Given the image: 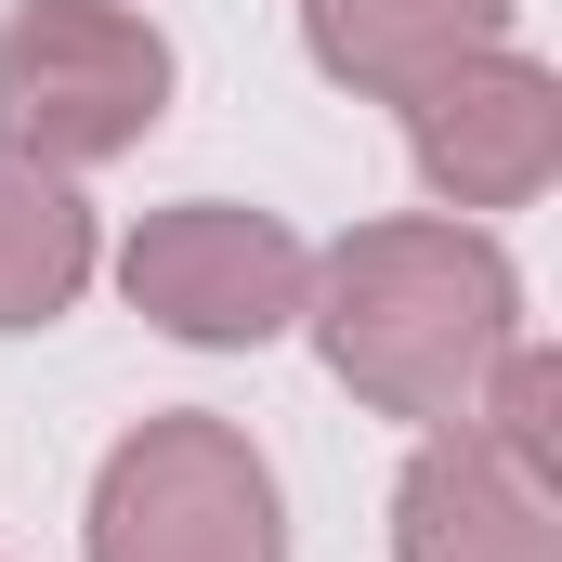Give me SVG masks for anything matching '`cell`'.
I'll list each match as a JSON object with an SVG mask.
<instances>
[{
    "mask_svg": "<svg viewBox=\"0 0 562 562\" xmlns=\"http://www.w3.org/2000/svg\"><path fill=\"white\" fill-rule=\"evenodd\" d=\"M301 327L353 406L445 431L471 419L484 367L524 340V276L471 210H393V223H353L340 249H314Z\"/></svg>",
    "mask_w": 562,
    "mask_h": 562,
    "instance_id": "cell-1",
    "label": "cell"
},
{
    "mask_svg": "<svg viewBox=\"0 0 562 562\" xmlns=\"http://www.w3.org/2000/svg\"><path fill=\"white\" fill-rule=\"evenodd\" d=\"M170 119V40L132 0H13L0 13V144L40 170H105Z\"/></svg>",
    "mask_w": 562,
    "mask_h": 562,
    "instance_id": "cell-2",
    "label": "cell"
},
{
    "mask_svg": "<svg viewBox=\"0 0 562 562\" xmlns=\"http://www.w3.org/2000/svg\"><path fill=\"white\" fill-rule=\"evenodd\" d=\"M92 562H288L276 458L210 406H170L105 445L92 471Z\"/></svg>",
    "mask_w": 562,
    "mask_h": 562,
    "instance_id": "cell-3",
    "label": "cell"
},
{
    "mask_svg": "<svg viewBox=\"0 0 562 562\" xmlns=\"http://www.w3.org/2000/svg\"><path fill=\"white\" fill-rule=\"evenodd\" d=\"M119 288H132L144 327H170V340H196V353H262V340H288V327H301L314 249L288 236L276 210L183 196V210H144V223H132Z\"/></svg>",
    "mask_w": 562,
    "mask_h": 562,
    "instance_id": "cell-4",
    "label": "cell"
},
{
    "mask_svg": "<svg viewBox=\"0 0 562 562\" xmlns=\"http://www.w3.org/2000/svg\"><path fill=\"white\" fill-rule=\"evenodd\" d=\"M406 157L445 210H524L562 170V79L537 53H458L445 79L406 92Z\"/></svg>",
    "mask_w": 562,
    "mask_h": 562,
    "instance_id": "cell-5",
    "label": "cell"
},
{
    "mask_svg": "<svg viewBox=\"0 0 562 562\" xmlns=\"http://www.w3.org/2000/svg\"><path fill=\"white\" fill-rule=\"evenodd\" d=\"M393 562H562V484L445 419L393 484Z\"/></svg>",
    "mask_w": 562,
    "mask_h": 562,
    "instance_id": "cell-6",
    "label": "cell"
},
{
    "mask_svg": "<svg viewBox=\"0 0 562 562\" xmlns=\"http://www.w3.org/2000/svg\"><path fill=\"white\" fill-rule=\"evenodd\" d=\"M524 0H301V53L367 92V105H406L419 79H445L458 53H497Z\"/></svg>",
    "mask_w": 562,
    "mask_h": 562,
    "instance_id": "cell-7",
    "label": "cell"
},
{
    "mask_svg": "<svg viewBox=\"0 0 562 562\" xmlns=\"http://www.w3.org/2000/svg\"><path fill=\"white\" fill-rule=\"evenodd\" d=\"M92 262H105V236H92L79 183L0 144V340H26V327L79 314V288H92Z\"/></svg>",
    "mask_w": 562,
    "mask_h": 562,
    "instance_id": "cell-8",
    "label": "cell"
},
{
    "mask_svg": "<svg viewBox=\"0 0 562 562\" xmlns=\"http://www.w3.org/2000/svg\"><path fill=\"white\" fill-rule=\"evenodd\" d=\"M458 431H484L510 471L562 484V353H550V340H510V353L484 367V393H471V419H458Z\"/></svg>",
    "mask_w": 562,
    "mask_h": 562,
    "instance_id": "cell-9",
    "label": "cell"
}]
</instances>
